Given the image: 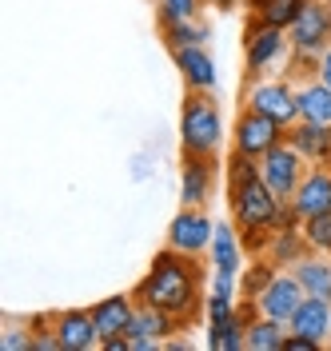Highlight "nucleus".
<instances>
[{"label": "nucleus", "mask_w": 331, "mask_h": 351, "mask_svg": "<svg viewBox=\"0 0 331 351\" xmlns=\"http://www.w3.org/2000/svg\"><path fill=\"white\" fill-rule=\"evenodd\" d=\"M132 295L140 304H152L160 311H168V315H176L180 331H188L199 319V311L208 307L204 263L192 252L164 247V252H156V260L148 263V276L132 287Z\"/></svg>", "instance_id": "1"}, {"label": "nucleus", "mask_w": 331, "mask_h": 351, "mask_svg": "<svg viewBox=\"0 0 331 351\" xmlns=\"http://www.w3.org/2000/svg\"><path fill=\"white\" fill-rule=\"evenodd\" d=\"M228 208H232V223L240 232L243 247L252 252H264L271 232L280 228V212H284V199L275 196L260 176V160H247V156L232 152L228 156Z\"/></svg>", "instance_id": "2"}, {"label": "nucleus", "mask_w": 331, "mask_h": 351, "mask_svg": "<svg viewBox=\"0 0 331 351\" xmlns=\"http://www.w3.org/2000/svg\"><path fill=\"white\" fill-rule=\"evenodd\" d=\"M220 136H223V116L216 92H192L184 96L180 108V148L184 156H212L220 152Z\"/></svg>", "instance_id": "3"}, {"label": "nucleus", "mask_w": 331, "mask_h": 351, "mask_svg": "<svg viewBox=\"0 0 331 351\" xmlns=\"http://www.w3.org/2000/svg\"><path fill=\"white\" fill-rule=\"evenodd\" d=\"M287 40L295 60H319V52L331 44V0H308L295 24L287 28Z\"/></svg>", "instance_id": "4"}, {"label": "nucleus", "mask_w": 331, "mask_h": 351, "mask_svg": "<svg viewBox=\"0 0 331 351\" xmlns=\"http://www.w3.org/2000/svg\"><path fill=\"white\" fill-rule=\"evenodd\" d=\"M287 128L280 120H271L264 112H256L252 104L236 116V128H232V152L247 156V160H264L275 144H284Z\"/></svg>", "instance_id": "5"}, {"label": "nucleus", "mask_w": 331, "mask_h": 351, "mask_svg": "<svg viewBox=\"0 0 331 351\" xmlns=\"http://www.w3.org/2000/svg\"><path fill=\"white\" fill-rule=\"evenodd\" d=\"M308 156L299 152V148H291L284 136V144H275L271 152L260 160V176H264V184L275 192L280 199H291L295 196V188H299V180L308 176Z\"/></svg>", "instance_id": "6"}, {"label": "nucleus", "mask_w": 331, "mask_h": 351, "mask_svg": "<svg viewBox=\"0 0 331 351\" xmlns=\"http://www.w3.org/2000/svg\"><path fill=\"white\" fill-rule=\"evenodd\" d=\"M291 40H287V28H275V24H252L247 21V32H243V56H247V72H264L267 64H275L284 56Z\"/></svg>", "instance_id": "7"}, {"label": "nucleus", "mask_w": 331, "mask_h": 351, "mask_svg": "<svg viewBox=\"0 0 331 351\" xmlns=\"http://www.w3.org/2000/svg\"><path fill=\"white\" fill-rule=\"evenodd\" d=\"M212 236H216V223L204 216V208H184V212L172 219V228H168V247L204 256V252L212 247Z\"/></svg>", "instance_id": "8"}, {"label": "nucleus", "mask_w": 331, "mask_h": 351, "mask_svg": "<svg viewBox=\"0 0 331 351\" xmlns=\"http://www.w3.org/2000/svg\"><path fill=\"white\" fill-rule=\"evenodd\" d=\"M56 335H60V351H92L100 348V328H96V315L92 307H64L52 315Z\"/></svg>", "instance_id": "9"}, {"label": "nucleus", "mask_w": 331, "mask_h": 351, "mask_svg": "<svg viewBox=\"0 0 331 351\" xmlns=\"http://www.w3.org/2000/svg\"><path fill=\"white\" fill-rule=\"evenodd\" d=\"M247 104L256 112H264L271 120H280L284 128H291L299 120V96L287 80H271V84H256L247 92Z\"/></svg>", "instance_id": "10"}, {"label": "nucleus", "mask_w": 331, "mask_h": 351, "mask_svg": "<svg viewBox=\"0 0 331 351\" xmlns=\"http://www.w3.org/2000/svg\"><path fill=\"white\" fill-rule=\"evenodd\" d=\"M304 284L295 280V271L291 267H280L275 271V280L264 287V295H260V311L264 315H271V319H284V324H291V315H295V307L304 304Z\"/></svg>", "instance_id": "11"}, {"label": "nucleus", "mask_w": 331, "mask_h": 351, "mask_svg": "<svg viewBox=\"0 0 331 351\" xmlns=\"http://www.w3.org/2000/svg\"><path fill=\"white\" fill-rule=\"evenodd\" d=\"M291 208L299 212V219L315 216V212H328L331 208V164H311L308 176L295 188V196H291Z\"/></svg>", "instance_id": "12"}, {"label": "nucleus", "mask_w": 331, "mask_h": 351, "mask_svg": "<svg viewBox=\"0 0 331 351\" xmlns=\"http://www.w3.org/2000/svg\"><path fill=\"white\" fill-rule=\"evenodd\" d=\"M172 60H176L180 76H184V84L192 88V92H216V64H212V56H208V48L204 44H188V48H180L172 52Z\"/></svg>", "instance_id": "13"}, {"label": "nucleus", "mask_w": 331, "mask_h": 351, "mask_svg": "<svg viewBox=\"0 0 331 351\" xmlns=\"http://www.w3.org/2000/svg\"><path fill=\"white\" fill-rule=\"evenodd\" d=\"M216 184V160L212 156H184V208H204Z\"/></svg>", "instance_id": "14"}, {"label": "nucleus", "mask_w": 331, "mask_h": 351, "mask_svg": "<svg viewBox=\"0 0 331 351\" xmlns=\"http://www.w3.org/2000/svg\"><path fill=\"white\" fill-rule=\"evenodd\" d=\"M92 315H96V328H100V343L112 339V335H128L136 315V295H108V300H96L92 304Z\"/></svg>", "instance_id": "15"}, {"label": "nucleus", "mask_w": 331, "mask_h": 351, "mask_svg": "<svg viewBox=\"0 0 331 351\" xmlns=\"http://www.w3.org/2000/svg\"><path fill=\"white\" fill-rule=\"evenodd\" d=\"M287 144L308 156V164H331V128L328 124L295 120V124L287 128Z\"/></svg>", "instance_id": "16"}, {"label": "nucleus", "mask_w": 331, "mask_h": 351, "mask_svg": "<svg viewBox=\"0 0 331 351\" xmlns=\"http://www.w3.org/2000/svg\"><path fill=\"white\" fill-rule=\"evenodd\" d=\"M291 331H304L311 339H319L323 348H328V335H331V300L323 295H304V304L295 307V315H291Z\"/></svg>", "instance_id": "17"}, {"label": "nucleus", "mask_w": 331, "mask_h": 351, "mask_svg": "<svg viewBox=\"0 0 331 351\" xmlns=\"http://www.w3.org/2000/svg\"><path fill=\"white\" fill-rule=\"evenodd\" d=\"M291 271H295V280L304 284L308 295L331 300V260H328V252H308V256H299V260L291 263Z\"/></svg>", "instance_id": "18"}, {"label": "nucleus", "mask_w": 331, "mask_h": 351, "mask_svg": "<svg viewBox=\"0 0 331 351\" xmlns=\"http://www.w3.org/2000/svg\"><path fill=\"white\" fill-rule=\"evenodd\" d=\"M295 96H299V120L331 124V84H323L319 76H311L308 84L295 88Z\"/></svg>", "instance_id": "19"}, {"label": "nucleus", "mask_w": 331, "mask_h": 351, "mask_svg": "<svg viewBox=\"0 0 331 351\" xmlns=\"http://www.w3.org/2000/svg\"><path fill=\"white\" fill-rule=\"evenodd\" d=\"M308 0H247V21L252 24H275V28H291L295 16L304 12Z\"/></svg>", "instance_id": "20"}, {"label": "nucleus", "mask_w": 331, "mask_h": 351, "mask_svg": "<svg viewBox=\"0 0 331 351\" xmlns=\"http://www.w3.org/2000/svg\"><path fill=\"white\" fill-rule=\"evenodd\" d=\"M240 232H236V223H220L216 228V236H212V267L216 271H228V276H240Z\"/></svg>", "instance_id": "21"}, {"label": "nucleus", "mask_w": 331, "mask_h": 351, "mask_svg": "<svg viewBox=\"0 0 331 351\" xmlns=\"http://www.w3.org/2000/svg\"><path fill=\"white\" fill-rule=\"evenodd\" d=\"M208 348L212 351H240L247 348V324L240 319V311L223 315V319H212L208 324Z\"/></svg>", "instance_id": "22"}, {"label": "nucleus", "mask_w": 331, "mask_h": 351, "mask_svg": "<svg viewBox=\"0 0 331 351\" xmlns=\"http://www.w3.org/2000/svg\"><path fill=\"white\" fill-rule=\"evenodd\" d=\"M287 339V324L284 319H271V315H260L247 324V348L252 351H284Z\"/></svg>", "instance_id": "23"}, {"label": "nucleus", "mask_w": 331, "mask_h": 351, "mask_svg": "<svg viewBox=\"0 0 331 351\" xmlns=\"http://www.w3.org/2000/svg\"><path fill=\"white\" fill-rule=\"evenodd\" d=\"M164 28V44L180 52V48H188V44H204L208 40V28L199 21H180V24H160Z\"/></svg>", "instance_id": "24"}, {"label": "nucleus", "mask_w": 331, "mask_h": 351, "mask_svg": "<svg viewBox=\"0 0 331 351\" xmlns=\"http://www.w3.org/2000/svg\"><path fill=\"white\" fill-rule=\"evenodd\" d=\"M299 232H304V240H308L311 252H328L331 256V208L308 216L304 223H299Z\"/></svg>", "instance_id": "25"}, {"label": "nucleus", "mask_w": 331, "mask_h": 351, "mask_svg": "<svg viewBox=\"0 0 331 351\" xmlns=\"http://www.w3.org/2000/svg\"><path fill=\"white\" fill-rule=\"evenodd\" d=\"M199 4L204 0H156V12H160V24H180V21H196Z\"/></svg>", "instance_id": "26"}, {"label": "nucleus", "mask_w": 331, "mask_h": 351, "mask_svg": "<svg viewBox=\"0 0 331 351\" xmlns=\"http://www.w3.org/2000/svg\"><path fill=\"white\" fill-rule=\"evenodd\" d=\"M0 348L4 351H36L32 348V328H8L4 335H0Z\"/></svg>", "instance_id": "27"}, {"label": "nucleus", "mask_w": 331, "mask_h": 351, "mask_svg": "<svg viewBox=\"0 0 331 351\" xmlns=\"http://www.w3.org/2000/svg\"><path fill=\"white\" fill-rule=\"evenodd\" d=\"M319 348H323L319 339H311V335H304V331H291V328H287L284 351H319Z\"/></svg>", "instance_id": "28"}, {"label": "nucleus", "mask_w": 331, "mask_h": 351, "mask_svg": "<svg viewBox=\"0 0 331 351\" xmlns=\"http://www.w3.org/2000/svg\"><path fill=\"white\" fill-rule=\"evenodd\" d=\"M315 76H319L323 84H331V44L319 52V60H315Z\"/></svg>", "instance_id": "29"}, {"label": "nucleus", "mask_w": 331, "mask_h": 351, "mask_svg": "<svg viewBox=\"0 0 331 351\" xmlns=\"http://www.w3.org/2000/svg\"><path fill=\"white\" fill-rule=\"evenodd\" d=\"M328 348H331V335H328Z\"/></svg>", "instance_id": "30"}, {"label": "nucleus", "mask_w": 331, "mask_h": 351, "mask_svg": "<svg viewBox=\"0 0 331 351\" xmlns=\"http://www.w3.org/2000/svg\"><path fill=\"white\" fill-rule=\"evenodd\" d=\"M328 128H331V124H328Z\"/></svg>", "instance_id": "31"}]
</instances>
